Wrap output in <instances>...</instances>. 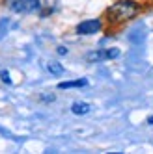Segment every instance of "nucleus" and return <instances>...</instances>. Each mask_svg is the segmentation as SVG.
<instances>
[{
    "label": "nucleus",
    "mask_w": 153,
    "mask_h": 154,
    "mask_svg": "<svg viewBox=\"0 0 153 154\" xmlns=\"http://www.w3.org/2000/svg\"><path fill=\"white\" fill-rule=\"evenodd\" d=\"M136 11H138L136 2H133V0H122V2H116L108 9V15L112 17L110 20H125V19L135 17Z\"/></svg>",
    "instance_id": "nucleus-1"
},
{
    "label": "nucleus",
    "mask_w": 153,
    "mask_h": 154,
    "mask_svg": "<svg viewBox=\"0 0 153 154\" xmlns=\"http://www.w3.org/2000/svg\"><path fill=\"white\" fill-rule=\"evenodd\" d=\"M39 6V0H8V8L15 13H34Z\"/></svg>",
    "instance_id": "nucleus-2"
},
{
    "label": "nucleus",
    "mask_w": 153,
    "mask_h": 154,
    "mask_svg": "<svg viewBox=\"0 0 153 154\" xmlns=\"http://www.w3.org/2000/svg\"><path fill=\"white\" fill-rule=\"evenodd\" d=\"M101 30V20L99 19H88L84 23L76 24V34L79 35H92Z\"/></svg>",
    "instance_id": "nucleus-3"
},
{
    "label": "nucleus",
    "mask_w": 153,
    "mask_h": 154,
    "mask_svg": "<svg viewBox=\"0 0 153 154\" xmlns=\"http://www.w3.org/2000/svg\"><path fill=\"white\" fill-rule=\"evenodd\" d=\"M119 56V50L118 48H108V50H97V52H92L88 60L93 61V60H110V58H118Z\"/></svg>",
    "instance_id": "nucleus-4"
},
{
    "label": "nucleus",
    "mask_w": 153,
    "mask_h": 154,
    "mask_svg": "<svg viewBox=\"0 0 153 154\" xmlns=\"http://www.w3.org/2000/svg\"><path fill=\"white\" fill-rule=\"evenodd\" d=\"M71 112H73L75 115H84V113L90 112V104H88V102H73Z\"/></svg>",
    "instance_id": "nucleus-5"
},
{
    "label": "nucleus",
    "mask_w": 153,
    "mask_h": 154,
    "mask_svg": "<svg viewBox=\"0 0 153 154\" xmlns=\"http://www.w3.org/2000/svg\"><path fill=\"white\" fill-rule=\"evenodd\" d=\"M86 84H88V82L82 78V80H75V82H62V84H58V87H60V89H67V87H82Z\"/></svg>",
    "instance_id": "nucleus-6"
},
{
    "label": "nucleus",
    "mask_w": 153,
    "mask_h": 154,
    "mask_svg": "<svg viewBox=\"0 0 153 154\" xmlns=\"http://www.w3.org/2000/svg\"><path fill=\"white\" fill-rule=\"evenodd\" d=\"M47 69H49V72H52V74H56V76L63 74V67H62L60 63H56V61H50V63L47 65Z\"/></svg>",
    "instance_id": "nucleus-7"
},
{
    "label": "nucleus",
    "mask_w": 153,
    "mask_h": 154,
    "mask_svg": "<svg viewBox=\"0 0 153 154\" xmlns=\"http://www.w3.org/2000/svg\"><path fill=\"white\" fill-rule=\"evenodd\" d=\"M0 76H2V80H4L6 84H11V80L8 78V72H6V71H4V72H0Z\"/></svg>",
    "instance_id": "nucleus-8"
},
{
    "label": "nucleus",
    "mask_w": 153,
    "mask_h": 154,
    "mask_svg": "<svg viewBox=\"0 0 153 154\" xmlns=\"http://www.w3.org/2000/svg\"><path fill=\"white\" fill-rule=\"evenodd\" d=\"M58 54H67V48H65V47H58Z\"/></svg>",
    "instance_id": "nucleus-9"
},
{
    "label": "nucleus",
    "mask_w": 153,
    "mask_h": 154,
    "mask_svg": "<svg viewBox=\"0 0 153 154\" xmlns=\"http://www.w3.org/2000/svg\"><path fill=\"white\" fill-rule=\"evenodd\" d=\"M148 123H149V125H153V115H149V117H148Z\"/></svg>",
    "instance_id": "nucleus-10"
}]
</instances>
